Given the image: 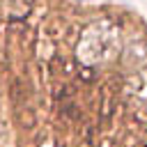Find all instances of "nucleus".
Instances as JSON below:
<instances>
[{
	"mask_svg": "<svg viewBox=\"0 0 147 147\" xmlns=\"http://www.w3.org/2000/svg\"><path fill=\"white\" fill-rule=\"evenodd\" d=\"M76 51H78V60L85 64L108 62L119 53V30L108 21H99L83 32Z\"/></svg>",
	"mask_w": 147,
	"mask_h": 147,
	"instance_id": "obj_1",
	"label": "nucleus"
},
{
	"mask_svg": "<svg viewBox=\"0 0 147 147\" xmlns=\"http://www.w3.org/2000/svg\"><path fill=\"white\" fill-rule=\"evenodd\" d=\"M76 2H87V0H76Z\"/></svg>",
	"mask_w": 147,
	"mask_h": 147,
	"instance_id": "obj_2",
	"label": "nucleus"
}]
</instances>
